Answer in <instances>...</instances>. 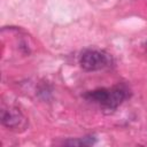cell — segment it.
<instances>
[{"label":"cell","instance_id":"cell-1","mask_svg":"<svg viewBox=\"0 0 147 147\" xmlns=\"http://www.w3.org/2000/svg\"><path fill=\"white\" fill-rule=\"evenodd\" d=\"M79 63L83 69L87 71H95L110 65L111 57L105 52H100L96 49H86L82 53Z\"/></svg>","mask_w":147,"mask_h":147},{"label":"cell","instance_id":"cell-2","mask_svg":"<svg viewBox=\"0 0 147 147\" xmlns=\"http://www.w3.org/2000/svg\"><path fill=\"white\" fill-rule=\"evenodd\" d=\"M1 123L11 131H23L28 126V118L16 107H8L1 111Z\"/></svg>","mask_w":147,"mask_h":147},{"label":"cell","instance_id":"cell-3","mask_svg":"<svg viewBox=\"0 0 147 147\" xmlns=\"http://www.w3.org/2000/svg\"><path fill=\"white\" fill-rule=\"evenodd\" d=\"M125 98H126V91L123 87L115 86L113 88H109V94L103 107L107 109H115L125 100Z\"/></svg>","mask_w":147,"mask_h":147},{"label":"cell","instance_id":"cell-4","mask_svg":"<svg viewBox=\"0 0 147 147\" xmlns=\"http://www.w3.org/2000/svg\"><path fill=\"white\" fill-rule=\"evenodd\" d=\"M95 142V138L92 136L79 138V139H71V140H65L63 141V145L67 146H90Z\"/></svg>","mask_w":147,"mask_h":147},{"label":"cell","instance_id":"cell-5","mask_svg":"<svg viewBox=\"0 0 147 147\" xmlns=\"http://www.w3.org/2000/svg\"><path fill=\"white\" fill-rule=\"evenodd\" d=\"M146 45H147V44H146Z\"/></svg>","mask_w":147,"mask_h":147}]
</instances>
